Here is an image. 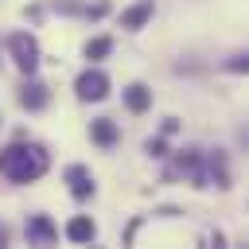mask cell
<instances>
[{"label": "cell", "mask_w": 249, "mask_h": 249, "mask_svg": "<svg viewBox=\"0 0 249 249\" xmlns=\"http://www.w3.org/2000/svg\"><path fill=\"white\" fill-rule=\"evenodd\" d=\"M8 51H12V58H16V66H19L23 74H35V70H39V43H35V35L16 31V35L8 39Z\"/></svg>", "instance_id": "cell-2"}, {"label": "cell", "mask_w": 249, "mask_h": 249, "mask_svg": "<svg viewBox=\"0 0 249 249\" xmlns=\"http://www.w3.org/2000/svg\"><path fill=\"white\" fill-rule=\"evenodd\" d=\"M66 183H70V195H74L78 202L93 195V175H89L82 163H70V167H66Z\"/></svg>", "instance_id": "cell-7"}, {"label": "cell", "mask_w": 249, "mask_h": 249, "mask_svg": "<svg viewBox=\"0 0 249 249\" xmlns=\"http://www.w3.org/2000/svg\"><path fill=\"white\" fill-rule=\"evenodd\" d=\"M124 105H128V113H144V109L152 105V89H148L144 82H132V86L124 89Z\"/></svg>", "instance_id": "cell-10"}, {"label": "cell", "mask_w": 249, "mask_h": 249, "mask_svg": "<svg viewBox=\"0 0 249 249\" xmlns=\"http://www.w3.org/2000/svg\"><path fill=\"white\" fill-rule=\"evenodd\" d=\"M148 156H167V148H163V140H148Z\"/></svg>", "instance_id": "cell-14"}, {"label": "cell", "mask_w": 249, "mask_h": 249, "mask_svg": "<svg viewBox=\"0 0 249 249\" xmlns=\"http://www.w3.org/2000/svg\"><path fill=\"white\" fill-rule=\"evenodd\" d=\"M152 12H156V4H152V0H140V4H132L128 12H121V27L136 31V27H144V23L152 19Z\"/></svg>", "instance_id": "cell-9"}, {"label": "cell", "mask_w": 249, "mask_h": 249, "mask_svg": "<svg viewBox=\"0 0 249 249\" xmlns=\"http://www.w3.org/2000/svg\"><path fill=\"white\" fill-rule=\"evenodd\" d=\"M214 183V187H230V167H226V152H210L206 156V167H202V187Z\"/></svg>", "instance_id": "cell-5"}, {"label": "cell", "mask_w": 249, "mask_h": 249, "mask_svg": "<svg viewBox=\"0 0 249 249\" xmlns=\"http://www.w3.org/2000/svg\"><path fill=\"white\" fill-rule=\"evenodd\" d=\"M109 51H113V39H109V35H101V39H89V43H86V58H105Z\"/></svg>", "instance_id": "cell-13"}, {"label": "cell", "mask_w": 249, "mask_h": 249, "mask_svg": "<svg viewBox=\"0 0 249 249\" xmlns=\"http://www.w3.org/2000/svg\"><path fill=\"white\" fill-rule=\"evenodd\" d=\"M89 136H93V144H101V148H113L121 132H117V124H113L109 117H97V121L89 124Z\"/></svg>", "instance_id": "cell-11"}, {"label": "cell", "mask_w": 249, "mask_h": 249, "mask_svg": "<svg viewBox=\"0 0 249 249\" xmlns=\"http://www.w3.org/2000/svg\"><path fill=\"white\" fill-rule=\"evenodd\" d=\"M0 245H8V230L4 226H0Z\"/></svg>", "instance_id": "cell-16"}, {"label": "cell", "mask_w": 249, "mask_h": 249, "mask_svg": "<svg viewBox=\"0 0 249 249\" xmlns=\"http://www.w3.org/2000/svg\"><path fill=\"white\" fill-rule=\"evenodd\" d=\"M54 237H58V226H54L47 214L27 218V241H31V245H51Z\"/></svg>", "instance_id": "cell-6"}, {"label": "cell", "mask_w": 249, "mask_h": 249, "mask_svg": "<svg viewBox=\"0 0 249 249\" xmlns=\"http://www.w3.org/2000/svg\"><path fill=\"white\" fill-rule=\"evenodd\" d=\"M47 101H51V93H47L43 82H23L19 86V105L23 109H47Z\"/></svg>", "instance_id": "cell-8"}, {"label": "cell", "mask_w": 249, "mask_h": 249, "mask_svg": "<svg viewBox=\"0 0 249 249\" xmlns=\"http://www.w3.org/2000/svg\"><path fill=\"white\" fill-rule=\"evenodd\" d=\"M167 175H187L195 187H202V156H198V148H183Z\"/></svg>", "instance_id": "cell-4"}, {"label": "cell", "mask_w": 249, "mask_h": 249, "mask_svg": "<svg viewBox=\"0 0 249 249\" xmlns=\"http://www.w3.org/2000/svg\"><path fill=\"white\" fill-rule=\"evenodd\" d=\"M245 66H249L245 54H233V58H230V70H245Z\"/></svg>", "instance_id": "cell-15"}, {"label": "cell", "mask_w": 249, "mask_h": 249, "mask_svg": "<svg viewBox=\"0 0 249 249\" xmlns=\"http://www.w3.org/2000/svg\"><path fill=\"white\" fill-rule=\"evenodd\" d=\"M93 237H97V226L89 218H70L66 222V241H78L82 245V241H93Z\"/></svg>", "instance_id": "cell-12"}, {"label": "cell", "mask_w": 249, "mask_h": 249, "mask_svg": "<svg viewBox=\"0 0 249 249\" xmlns=\"http://www.w3.org/2000/svg\"><path fill=\"white\" fill-rule=\"evenodd\" d=\"M47 152L35 148V144H12L0 152V171L12 179V183H35L47 175Z\"/></svg>", "instance_id": "cell-1"}, {"label": "cell", "mask_w": 249, "mask_h": 249, "mask_svg": "<svg viewBox=\"0 0 249 249\" xmlns=\"http://www.w3.org/2000/svg\"><path fill=\"white\" fill-rule=\"evenodd\" d=\"M74 89H78L82 101H101V97L109 93V78H105L101 70H86V74H78Z\"/></svg>", "instance_id": "cell-3"}]
</instances>
